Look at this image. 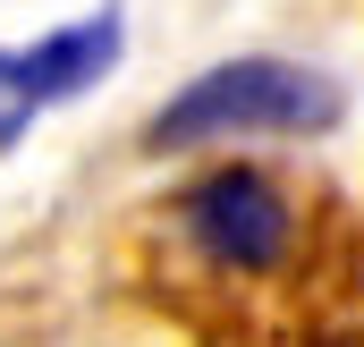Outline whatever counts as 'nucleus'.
<instances>
[{"label":"nucleus","instance_id":"obj_1","mask_svg":"<svg viewBox=\"0 0 364 347\" xmlns=\"http://www.w3.org/2000/svg\"><path fill=\"white\" fill-rule=\"evenodd\" d=\"M348 110V93L305 60H212L203 77H186L153 119H144V153H212V144H263V136H331Z\"/></svg>","mask_w":364,"mask_h":347},{"label":"nucleus","instance_id":"obj_2","mask_svg":"<svg viewBox=\"0 0 364 347\" xmlns=\"http://www.w3.org/2000/svg\"><path fill=\"white\" fill-rule=\"evenodd\" d=\"M170 220L195 246V262H212L220 279H272L296 255V195L263 161H212L178 186Z\"/></svg>","mask_w":364,"mask_h":347},{"label":"nucleus","instance_id":"obj_3","mask_svg":"<svg viewBox=\"0 0 364 347\" xmlns=\"http://www.w3.org/2000/svg\"><path fill=\"white\" fill-rule=\"evenodd\" d=\"M119 60H127V17L119 9L68 17V26H51L34 43H0V144H17L34 119L85 102Z\"/></svg>","mask_w":364,"mask_h":347},{"label":"nucleus","instance_id":"obj_4","mask_svg":"<svg viewBox=\"0 0 364 347\" xmlns=\"http://www.w3.org/2000/svg\"><path fill=\"white\" fill-rule=\"evenodd\" d=\"M339 347H356V339H339Z\"/></svg>","mask_w":364,"mask_h":347}]
</instances>
